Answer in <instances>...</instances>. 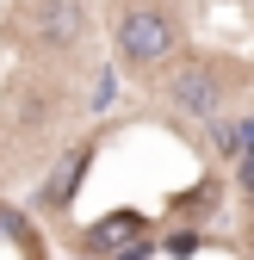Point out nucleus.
Returning a JSON list of instances; mask_svg holds the SVG:
<instances>
[{
    "instance_id": "f257e3e1",
    "label": "nucleus",
    "mask_w": 254,
    "mask_h": 260,
    "mask_svg": "<svg viewBox=\"0 0 254 260\" xmlns=\"http://www.w3.org/2000/svg\"><path fill=\"white\" fill-rule=\"evenodd\" d=\"M174 19L168 13H155V7H131L118 19V56L124 62H137V69H149V62H168L174 56Z\"/></svg>"
},
{
    "instance_id": "f03ea898",
    "label": "nucleus",
    "mask_w": 254,
    "mask_h": 260,
    "mask_svg": "<svg viewBox=\"0 0 254 260\" xmlns=\"http://www.w3.org/2000/svg\"><path fill=\"white\" fill-rule=\"evenodd\" d=\"M87 31V0H25V38L31 44H75Z\"/></svg>"
},
{
    "instance_id": "39448f33",
    "label": "nucleus",
    "mask_w": 254,
    "mask_h": 260,
    "mask_svg": "<svg viewBox=\"0 0 254 260\" xmlns=\"http://www.w3.org/2000/svg\"><path fill=\"white\" fill-rule=\"evenodd\" d=\"M242 180H248V186H254V155H248V174H242Z\"/></svg>"
},
{
    "instance_id": "7ed1b4c3",
    "label": "nucleus",
    "mask_w": 254,
    "mask_h": 260,
    "mask_svg": "<svg viewBox=\"0 0 254 260\" xmlns=\"http://www.w3.org/2000/svg\"><path fill=\"white\" fill-rule=\"evenodd\" d=\"M168 100L186 118H217V112H224V81H217L211 69H180L174 87H168Z\"/></svg>"
},
{
    "instance_id": "20e7f679",
    "label": "nucleus",
    "mask_w": 254,
    "mask_h": 260,
    "mask_svg": "<svg viewBox=\"0 0 254 260\" xmlns=\"http://www.w3.org/2000/svg\"><path fill=\"white\" fill-rule=\"evenodd\" d=\"M137 230H143V217L118 211V217H106V223H100V230H87V248H93V254H100V248H118V242H131Z\"/></svg>"
}]
</instances>
